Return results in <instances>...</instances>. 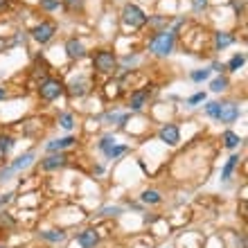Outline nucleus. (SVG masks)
I'll list each match as a JSON object with an SVG mask.
<instances>
[{
    "label": "nucleus",
    "instance_id": "f257e3e1",
    "mask_svg": "<svg viewBox=\"0 0 248 248\" xmlns=\"http://www.w3.org/2000/svg\"><path fill=\"white\" fill-rule=\"evenodd\" d=\"M151 54L156 57H170L176 47V34H171L170 30H160V32H154V36L147 43Z\"/></svg>",
    "mask_w": 248,
    "mask_h": 248
},
{
    "label": "nucleus",
    "instance_id": "f03ea898",
    "mask_svg": "<svg viewBox=\"0 0 248 248\" xmlns=\"http://www.w3.org/2000/svg\"><path fill=\"white\" fill-rule=\"evenodd\" d=\"M122 23L126 27H131V30H140V27L147 25V20H149V16L140 9V7L136 5V2H126V5L122 7Z\"/></svg>",
    "mask_w": 248,
    "mask_h": 248
},
{
    "label": "nucleus",
    "instance_id": "7ed1b4c3",
    "mask_svg": "<svg viewBox=\"0 0 248 248\" xmlns=\"http://www.w3.org/2000/svg\"><path fill=\"white\" fill-rule=\"evenodd\" d=\"M118 63L120 61L113 50H99V52H95V57H93V68H95L99 75H113L115 68H118Z\"/></svg>",
    "mask_w": 248,
    "mask_h": 248
},
{
    "label": "nucleus",
    "instance_id": "20e7f679",
    "mask_svg": "<svg viewBox=\"0 0 248 248\" xmlns=\"http://www.w3.org/2000/svg\"><path fill=\"white\" fill-rule=\"evenodd\" d=\"M63 93H65V84L61 79H54V77L41 81V86H39V97L43 99V102H54V99H59Z\"/></svg>",
    "mask_w": 248,
    "mask_h": 248
},
{
    "label": "nucleus",
    "instance_id": "39448f33",
    "mask_svg": "<svg viewBox=\"0 0 248 248\" xmlns=\"http://www.w3.org/2000/svg\"><path fill=\"white\" fill-rule=\"evenodd\" d=\"M32 39L39 43V46H46L50 41L54 39V34H57V25H54L52 20H41L36 27H32Z\"/></svg>",
    "mask_w": 248,
    "mask_h": 248
},
{
    "label": "nucleus",
    "instance_id": "423d86ee",
    "mask_svg": "<svg viewBox=\"0 0 248 248\" xmlns=\"http://www.w3.org/2000/svg\"><path fill=\"white\" fill-rule=\"evenodd\" d=\"M239 115H242V111H239V106L235 104V102H221L219 104V115H217V122L221 124H232L239 120Z\"/></svg>",
    "mask_w": 248,
    "mask_h": 248
},
{
    "label": "nucleus",
    "instance_id": "0eeeda50",
    "mask_svg": "<svg viewBox=\"0 0 248 248\" xmlns=\"http://www.w3.org/2000/svg\"><path fill=\"white\" fill-rule=\"evenodd\" d=\"M68 154L59 151V154H47L46 158H41V170L43 171H57V170H63L68 165Z\"/></svg>",
    "mask_w": 248,
    "mask_h": 248
},
{
    "label": "nucleus",
    "instance_id": "6e6552de",
    "mask_svg": "<svg viewBox=\"0 0 248 248\" xmlns=\"http://www.w3.org/2000/svg\"><path fill=\"white\" fill-rule=\"evenodd\" d=\"M158 138H160V142L170 144V147H176L181 142V129H178L176 124H163L158 129Z\"/></svg>",
    "mask_w": 248,
    "mask_h": 248
},
{
    "label": "nucleus",
    "instance_id": "1a4fd4ad",
    "mask_svg": "<svg viewBox=\"0 0 248 248\" xmlns=\"http://www.w3.org/2000/svg\"><path fill=\"white\" fill-rule=\"evenodd\" d=\"M151 97V88H138V91L131 93V97H129V113H138V111H142L144 106H147V102H149Z\"/></svg>",
    "mask_w": 248,
    "mask_h": 248
},
{
    "label": "nucleus",
    "instance_id": "9d476101",
    "mask_svg": "<svg viewBox=\"0 0 248 248\" xmlns=\"http://www.w3.org/2000/svg\"><path fill=\"white\" fill-rule=\"evenodd\" d=\"M34 160H36V151H25V154H20L16 160H12L7 167H9V170H12V174L16 176V174H20V171L30 170V167L34 165Z\"/></svg>",
    "mask_w": 248,
    "mask_h": 248
},
{
    "label": "nucleus",
    "instance_id": "9b49d317",
    "mask_svg": "<svg viewBox=\"0 0 248 248\" xmlns=\"http://www.w3.org/2000/svg\"><path fill=\"white\" fill-rule=\"evenodd\" d=\"M77 144V138L75 136H65V138H54L50 142H46V154H59Z\"/></svg>",
    "mask_w": 248,
    "mask_h": 248
},
{
    "label": "nucleus",
    "instance_id": "f8f14e48",
    "mask_svg": "<svg viewBox=\"0 0 248 248\" xmlns=\"http://www.w3.org/2000/svg\"><path fill=\"white\" fill-rule=\"evenodd\" d=\"M65 54H68V59H72V61H81L88 52H86V46L79 39H68L65 41Z\"/></svg>",
    "mask_w": 248,
    "mask_h": 248
},
{
    "label": "nucleus",
    "instance_id": "ddd939ff",
    "mask_svg": "<svg viewBox=\"0 0 248 248\" xmlns=\"http://www.w3.org/2000/svg\"><path fill=\"white\" fill-rule=\"evenodd\" d=\"M77 244L81 248H95L99 244V232L95 228H86L77 235Z\"/></svg>",
    "mask_w": 248,
    "mask_h": 248
},
{
    "label": "nucleus",
    "instance_id": "4468645a",
    "mask_svg": "<svg viewBox=\"0 0 248 248\" xmlns=\"http://www.w3.org/2000/svg\"><path fill=\"white\" fill-rule=\"evenodd\" d=\"M88 81L86 79H75L72 84L65 86V93L70 95V97H84V95H88Z\"/></svg>",
    "mask_w": 248,
    "mask_h": 248
},
{
    "label": "nucleus",
    "instance_id": "2eb2a0df",
    "mask_svg": "<svg viewBox=\"0 0 248 248\" xmlns=\"http://www.w3.org/2000/svg\"><path fill=\"white\" fill-rule=\"evenodd\" d=\"M102 120H104L106 124H111V126H113V124H115V126H124V124L131 120V113L129 111H124V113L108 111V113H104V118H102Z\"/></svg>",
    "mask_w": 248,
    "mask_h": 248
},
{
    "label": "nucleus",
    "instance_id": "dca6fc26",
    "mask_svg": "<svg viewBox=\"0 0 248 248\" xmlns=\"http://www.w3.org/2000/svg\"><path fill=\"white\" fill-rule=\"evenodd\" d=\"M235 43V36L230 32H215V50L217 52H223L226 47H230Z\"/></svg>",
    "mask_w": 248,
    "mask_h": 248
},
{
    "label": "nucleus",
    "instance_id": "f3484780",
    "mask_svg": "<svg viewBox=\"0 0 248 248\" xmlns=\"http://www.w3.org/2000/svg\"><path fill=\"white\" fill-rule=\"evenodd\" d=\"M239 154H232V156L226 160V165H223V170H221V181L226 183V181H230V176H232V171L237 170V165H239Z\"/></svg>",
    "mask_w": 248,
    "mask_h": 248
},
{
    "label": "nucleus",
    "instance_id": "a211bd4d",
    "mask_svg": "<svg viewBox=\"0 0 248 248\" xmlns=\"http://www.w3.org/2000/svg\"><path fill=\"white\" fill-rule=\"evenodd\" d=\"M140 201L144 205H158V203L163 201V194L158 192V189H144L142 194H140Z\"/></svg>",
    "mask_w": 248,
    "mask_h": 248
},
{
    "label": "nucleus",
    "instance_id": "6ab92c4d",
    "mask_svg": "<svg viewBox=\"0 0 248 248\" xmlns=\"http://www.w3.org/2000/svg\"><path fill=\"white\" fill-rule=\"evenodd\" d=\"M41 239L43 242H50V244H61L65 242V232L63 230H43V232H39Z\"/></svg>",
    "mask_w": 248,
    "mask_h": 248
},
{
    "label": "nucleus",
    "instance_id": "aec40b11",
    "mask_svg": "<svg viewBox=\"0 0 248 248\" xmlns=\"http://www.w3.org/2000/svg\"><path fill=\"white\" fill-rule=\"evenodd\" d=\"M221 142H223V147H226V149H237V147L242 144V138L237 136L235 131H223Z\"/></svg>",
    "mask_w": 248,
    "mask_h": 248
},
{
    "label": "nucleus",
    "instance_id": "412c9836",
    "mask_svg": "<svg viewBox=\"0 0 248 248\" xmlns=\"http://www.w3.org/2000/svg\"><path fill=\"white\" fill-rule=\"evenodd\" d=\"M14 147H16V138L9 136V133H0V154L9 156Z\"/></svg>",
    "mask_w": 248,
    "mask_h": 248
},
{
    "label": "nucleus",
    "instance_id": "4be33fe9",
    "mask_svg": "<svg viewBox=\"0 0 248 248\" xmlns=\"http://www.w3.org/2000/svg\"><path fill=\"white\" fill-rule=\"evenodd\" d=\"M230 86V79L226 77V75H219V77H215L212 81H210V91L212 93H226Z\"/></svg>",
    "mask_w": 248,
    "mask_h": 248
},
{
    "label": "nucleus",
    "instance_id": "5701e85b",
    "mask_svg": "<svg viewBox=\"0 0 248 248\" xmlns=\"http://www.w3.org/2000/svg\"><path fill=\"white\" fill-rule=\"evenodd\" d=\"M246 65V54L244 52H237L232 59L228 61V65H226V70H230V72H239Z\"/></svg>",
    "mask_w": 248,
    "mask_h": 248
},
{
    "label": "nucleus",
    "instance_id": "b1692460",
    "mask_svg": "<svg viewBox=\"0 0 248 248\" xmlns=\"http://www.w3.org/2000/svg\"><path fill=\"white\" fill-rule=\"evenodd\" d=\"M147 23H149L151 27H156V32H160V30H170V18H167V16H160V14L149 16Z\"/></svg>",
    "mask_w": 248,
    "mask_h": 248
},
{
    "label": "nucleus",
    "instance_id": "393cba45",
    "mask_svg": "<svg viewBox=\"0 0 248 248\" xmlns=\"http://www.w3.org/2000/svg\"><path fill=\"white\" fill-rule=\"evenodd\" d=\"M126 151H129V144H113L104 156L108 158V160H118V158H122L124 154H126Z\"/></svg>",
    "mask_w": 248,
    "mask_h": 248
},
{
    "label": "nucleus",
    "instance_id": "a878e982",
    "mask_svg": "<svg viewBox=\"0 0 248 248\" xmlns=\"http://www.w3.org/2000/svg\"><path fill=\"white\" fill-rule=\"evenodd\" d=\"M210 77H212V70H210V68H201V70L189 72V79H192L194 84H203V81H208Z\"/></svg>",
    "mask_w": 248,
    "mask_h": 248
},
{
    "label": "nucleus",
    "instance_id": "bb28decb",
    "mask_svg": "<svg viewBox=\"0 0 248 248\" xmlns=\"http://www.w3.org/2000/svg\"><path fill=\"white\" fill-rule=\"evenodd\" d=\"M59 126L63 131H72L75 126H77V120H75V115H72V113H61V115H59Z\"/></svg>",
    "mask_w": 248,
    "mask_h": 248
},
{
    "label": "nucleus",
    "instance_id": "cd10ccee",
    "mask_svg": "<svg viewBox=\"0 0 248 248\" xmlns=\"http://www.w3.org/2000/svg\"><path fill=\"white\" fill-rule=\"evenodd\" d=\"M113 144H118V140H115V136H113V133H106L104 138H102V140H99L97 142V149L102 151V154H106V151L111 149Z\"/></svg>",
    "mask_w": 248,
    "mask_h": 248
},
{
    "label": "nucleus",
    "instance_id": "c85d7f7f",
    "mask_svg": "<svg viewBox=\"0 0 248 248\" xmlns=\"http://www.w3.org/2000/svg\"><path fill=\"white\" fill-rule=\"evenodd\" d=\"M61 5H63L68 12H84L86 0H61Z\"/></svg>",
    "mask_w": 248,
    "mask_h": 248
},
{
    "label": "nucleus",
    "instance_id": "c756f323",
    "mask_svg": "<svg viewBox=\"0 0 248 248\" xmlns=\"http://www.w3.org/2000/svg\"><path fill=\"white\" fill-rule=\"evenodd\" d=\"M120 215H124L122 205H104L99 210V217H120Z\"/></svg>",
    "mask_w": 248,
    "mask_h": 248
},
{
    "label": "nucleus",
    "instance_id": "7c9ffc66",
    "mask_svg": "<svg viewBox=\"0 0 248 248\" xmlns=\"http://www.w3.org/2000/svg\"><path fill=\"white\" fill-rule=\"evenodd\" d=\"M39 7L43 9V12L52 14V12H57V9L61 7V0H39Z\"/></svg>",
    "mask_w": 248,
    "mask_h": 248
},
{
    "label": "nucleus",
    "instance_id": "2f4dec72",
    "mask_svg": "<svg viewBox=\"0 0 248 248\" xmlns=\"http://www.w3.org/2000/svg\"><path fill=\"white\" fill-rule=\"evenodd\" d=\"M205 104V115H208L210 120H217V115H219V104L221 102H203Z\"/></svg>",
    "mask_w": 248,
    "mask_h": 248
},
{
    "label": "nucleus",
    "instance_id": "473e14b6",
    "mask_svg": "<svg viewBox=\"0 0 248 248\" xmlns=\"http://www.w3.org/2000/svg\"><path fill=\"white\" fill-rule=\"evenodd\" d=\"M203 102H208V95L205 93H194L192 97H187V106H199V104H203Z\"/></svg>",
    "mask_w": 248,
    "mask_h": 248
},
{
    "label": "nucleus",
    "instance_id": "72a5a7b5",
    "mask_svg": "<svg viewBox=\"0 0 248 248\" xmlns=\"http://www.w3.org/2000/svg\"><path fill=\"white\" fill-rule=\"evenodd\" d=\"M210 0H192V12L194 14H203L205 9H208Z\"/></svg>",
    "mask_w": 248,
    "mask_h": 248
},
{
    "label": "nucleus",
    "instance_id": "f704fd0d",
    "mask_svg": "<svg viewBox=\"0 0 248 248\" xmlns=\"http://www.w3.org/2000/svg\"><path fill=\"white\" fill-rule=\"evenodd\" d=\"M136 63H140V57H136V54H126V57H122V65H133Z\"/></svg>",
    "mask_w": 248,
    "mask_h": 248
},
{
    "label": "nucleus",
    "instance_id": "c9c22d12",
    "mask_svg": "<svg viewBox=\"0 0 248 248\" xmlns=\"http://www.w3.org/2000/svg\"><path fill=\"white\" fill-rule=\"evenodd\" d=\"M0 221H2V226H7V228H12L14 223V219H12V215H9V212H2V215H0Z\"/></svg>",
    "mask_w": 248,
    "mask_h": 248
},
{
    "label": "nucleus",
    "instance_id": "e433bc0d",
    "mask_svg": "<svg viewBox=\"0 0 248 248\" xmlns=\"http://www.w3.org/2000/svg\"><path fill=\"white\" fill-rule=\"evenodd\" d=\"M14 196H16L14 192H7V194H2V196H0V205L5 208L7 203H12V201H14Z\"/></svg>",
    "mask_w": 248,
    "mask_h": 248
},
{
    "label": "nucleus",
    "instance_id": "4c0bfd02",
    "mask_svg": "<svg viewBox=\"0 0 248 248\" xmlns=\"http://www.w3.org/2000/svg\"><path fill=\"white\" fill-rule=\"evenodd\" d=\"M210 70H212V72H219V75H223V72H226V65L219 63V61H212V65H210Z\"/></svg>",
    "mask_w": 248,
    "mask_h": 248
},
{
    "label": "nucleus",
    "instance_id": "58836bf2",
    "mask_svg": "<svg viewBox=\"0 0 248 248\" xmlns=\"http://www.w3.org/2000/svg\"><path fill=\"white\" fill-rule=\"evenodd\" d=\"M7 97H9V93H7V88H2V86H0V102H5Z\"/></svg>",
    "mask_w": 248,
    "mask_h": 248
},
{
    "label": "nucleus",
    "instance_id": "ea45409f",
    "mask_svg": "<svg viewBox=\"0 0 248 248\" xmlns=\"http://www.w3.org/2000/svg\"><path fill=\"white\" fill-rule=\"evenodd\" d=\"M0 248H7V246H2V244H0Z\"/></svg>",
    "mask_w": 248,
    "mask_h": 248
}]
</instances>
